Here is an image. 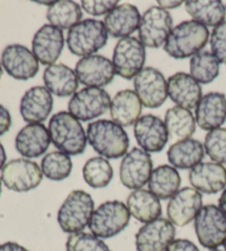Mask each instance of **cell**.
I'll return each instance as SVG.
<instances>
[{
  "label": "cell",
  "instance_id": "6da1fadb",
  "mask_svg": "<svg viewBox=\"0 0 226 251\" xmlns=\"http://www.w3.org/2000/svg\"><path fill=\"white\" fill-rule=\"evenodd\" d=\"M90 145L104 158L116 159L125 156L129 147V138L123 126L110 120L90 123L86 129Z\"/></svg>",
  "mask_w": 226,
  "mask_h": 251
},
{
  "label": "cell",
  "instance_id": "7a4b0ae2",
  "mask_svg": "<svg viewBox=\"0 0 226 251\" xmlns=\"http://www.w3.org/2000/svg\"><path fill=\"white\" fill-rule=\"evenodd\" d=\"M49 133L51 142L60 152L76 156L85 152L88 136L80 121L69 112L61 111L55 113L49 121Z\"/></svg>",
  "mask_w": 226,
  "mask_h": 251
},
{
  "label": "cell",
  "instance_id": "3957f363",
  "mask_svg": "<svg viewBox=\"0 0 226 251\" xmlns=\"http://www.w3.org/2000/svg\"><path fill=\"white\" fill-rule=\"evenodd\" d=\"M208 29L194 20H186L172 28L163 49L175 59L192 58L208 41Z\"/></svg>",
  "mask_w": 226,
  "mask_h": 251
},
{
  "label": "cell",
  "instance_id": "277c9868",
  "mask_svg": "<svg viewBox=\"0 0 226 251\" xmlns=\"http://www.w3.org/2000/svg\"><path fill=\"white\" fill-rule=\"evenodd\" d=\"M94 201L84 190H73L68 195L58 211L59 226L64 232H82L89 227L94 213Z\"/></svg>",
  "mask_w": 226,
  "mask_h": 251
},
{
  "label": "cell",
  "instance_id": "5b68a950",
  "mask_svg": "<svg viewBox=\"0 0 226 251\" xmlns=\"http://www.w3.org/2000/svg\"><path fill=\"white\" fill-rule=\"evenodd\" d=\"M108 32L103 21L86 19L74 25L68 32V50L77 57H89L106 46Z\"/></svg>",
  "mask_w": 226,
  "mask_h": 251
},
{
  "label": "cell",
  "instance_id": "8992f818",
  "mask_svg": "<svg viewBox=\"0 0 226 251\" xmlns=\"http://www.w3.org/2000/svg\"><path fill=\"white\" fill-rule=\"evenodd\" d=\"M129 220V210L123 201H108L94 210L89 228L94 236L108 239L123 231Z\"/></svg>",
  "mask_w": 226,
  "mask_h": 251
},
{
  "label": "cell",
  "instance_id": "52a82bcc",
  "mask_svg": "<svg viewBox=\"0 0 226 251\" xmlns=\"http://www.w3.org/2000/svg\"><path fill=\"white\" fill-rule=\"evenodd\" d=\"M194 229L202 247L217 249L226 240V215L219 206H203L194 219Z\"/></svg>",
  "mask_w": 226,
  "mask_h": 251
},
{
  "label": "cell",
  "instance_id": "ba28073f",
  "mask_svg": "<svg viewBox=\"0 0 226 251\" xmlns=\"http://www.w3.org/2000/svg\"><path fill=\"white\" fill-rule=\"evenodd\" d=\"M43 173L36 162L27 158H17L8 162L1 170L0 179L8 189L25 193L41 184Z\"/></svg>",
  "mask_w": 226,
  "mask_h": 251
},
{
  "label": "cell",
  "instance_id": "9c48e42d",
  "mask_svg": "<svg viewBox=\"0 0 226 251\" xmlns=\"http://www.w3.org/2000/svg\"><path fill=\"white\" fill-rule=\"evenodd\" d=\"M146 62L145 46L137 38H123L116 43L113 52L115 73L126 80L135 79Z\"/></svg>",
  "mask_w": 226,
  "mask_h": 251
},
{
  "label": "cell",
  "instance_id": "30bf717a",
  "mask_svg": "<svg viewBox=\"0 0 226 251\" xmlns=\"http://www.w3.org/2000/svg\"><path fill=\"white\" fill-rule=\"evenodd\" d=\"M111 97L102 88H84L72 95L68 112L83 122L92 121L105 114L111 106Z\"/></svg>",
  "mask_w": 226,
  "mask_h": 251
},
{
  "label": "cell",
  "instance_id": "8fae6325",
  "mask_svg": "<svg viewBox=\"0 0 226 251\" xmlns=\"http://www.w3.org/2000/svg\"><path fill=\"white\" fill-rule=\"evenodd\" d=\"M172 24V17L167 10L151 7L141 16L138 28L139 40L148 48L161 47L171 32Z\"/></svg>",
  "mask_w": 226,
  "mask_h": 251
},
{
  "label": "cell",
  "instance_id": "7c38bea8",
  "mask_svg": "<svg viewBox=\"0 0 226 251\" xmlns=\"http://www.w3.org/2000/svg\"><path fill=\"white\" fill-rule=\"evenodd\" d=\"M135 92L148 109L161 106L168 98V82L157 69L148 67L135 76Z\"/></svg>",
  "mask_w": 226,
  "mask_h": 251
},
{
  "label": "cell",
  "instance_id": "4fadbf2b",
  "mask_svg": "<svg viewBox=\"0 0 226 251\" xmlns=\"http://www.w3.org/2000/svg\"><path fill=\"white\" fill-rule=\"evenodd\" d=\"M153 159L149 153L135 147L125 155L120 163L119 178L128 189H141L148 184L153 173Z\"/></svg>",
  "mask_w": 226,
  "mask_h": 251
},
{
  "label": "cell",
  "instance_id": "5bb4252c",
  "mask_svg": "<svg viewBox=\"0 0 226 251\" xmlns=\"http://www.w3.org/2000/svg\"><path fill=\"white\" fill-rule=\"evenodd\" d=\"M175 237V225L167 218H158L139 229L135 244L137 251H166Z\"/></svg>",
  "mask_w": 226,
  "mask_h": 251
},
{
  "label": "cell",
  "instance_id": "9a60e30c",
  "mask_svg": "<svg viewBox=\"0 0 226 251\" xmlns=\"http://www.w3.org/2000/svg\"><path fill=\"white\" fill-rule=\"evenodd\" d=\"M75 75L86 88H102L114 80L115 69L110 59L99 54L89 55L77 61Z\"/></svg>",
  "mask_w": 226,
  "mask_h": 251
},
{
  "label": "cell",
  "instance_id": "2e32d148",
  "mask_svg": "<svg viewBox=\"0 0 226 251\" xmlns=\"http://www.w3.org/2000/svg\"><path fill=\"white\" fill-rule=\"evenodd\" d=\"M1 66L8 75L20 81L32 79L39 72L36 55L23 45L7 46L1 53Z\"/></svg>",
  "mask_w": 226,
  "mask_h": 251
},
{
  "label": "cell",
  "instance_id": "e0dca14e",
  "mask_svg": "<svg viewBox=\"0 0 226 251\" xmlns=\"http://www.w3.org/2000/svg\"><path fill=\"white\" fill-rule=\"evenodd\" d=\"M203 207L202 194L193 187L179 189L167 206L168 219L178 227H184L197 217Z\"/></svg>",
  "mask_w": 226,
  "mask_h": 251
},
{
  "label": "cell",
  "instance_id": "ac0fdd59",
  "mask_svg": "<svg viewBox=\"0 0 226 251\" xmlns=\"http://www.w3.org/2000/svg\"><path fill=\"white\" fill-rule=\"evenodd\" d=\"M134 134L138 145L147 153L161 152L169 141L166 124L161 119L153 114L139 118L135 123Z\"/></svg>",
  "mask_w": 226,
  "mask_h": 251
},
{
  "label": "cell",
  "instance_id": "d6986e66",
  "mask_svg": "<svg viewBox=\"0 0 226 251\" xmlns=\"http://www.w3.org/2000/svg\"><path fill=\"white\" fill-rule=\"evenodd\" d=\"M64 36L62 30L51 25H45L32 39V52L38 61L45 66L55 64L62 53Z\"/></svg>",
  "mask_w": 226,
  "mask_h": 251
},
{
  "label": "cell",
  "instance_id": "ffe728a7",
  "mask_svg": "<svg viewBox=\"0 0 226 251\" xmlns=\"http://www.w3.org/2000/svg\"><path fill=\"white\" fill-rule=\"evenodd\" d=\"M53 110V97L45 86H33L23 94L20 101V114L29 124L45 121Z\"/></svg>",
  "mask_w": 226,
  "mask_h": 251
},
{
  "label": "cell",
  "instance_id": "44dd1931",
  "mask_svg": "<svg viewBox=\"0 0 226 251\" xmlns=\"http://www.w3.org/2000/svg\"><path fill=\"white\" fill-rule=\"evenodd\" d=\"M168 97L177 106L194 109L202 99V86L191 75L178 72L168 79Z\"/></svg>",
  "mask_w": 226,
  "mask_h": 251
},
{
  "label": "cell",
  "instance_id": "7402d4cb",
  "mask_svg": "<svg viewBox=\"0 0 226 251\" xmlns=\"http://www.w3.org/2000/svg\"><path fill=\"white\" fill-rule=\"evenodd\" d=\"M195 121L204 131L220 128L226 121L225 94L210 92L202 97L195 107Z\"/></svg>",
  "mask_w": 226,
  "mask_h": 251
},
{
  "label": "cell",
  "instance_id": "603a6c76",
  "mask_svg": "<svg viewBox=\"0 0 226 251\" xmlns=\"http://www.w3.org/2000/svg\"><path fill=\"white\" fill-rule=\"evenodd\" d=\"M51 137L49 129L42 123L28 124L16 136V150L25 158L42 156L49 149Z\"/></svg>",
  "mask_w": 226,
  "mask_h": 251
},
{
  "label": "cell",
  "instance_id": "cb8c5ba5",
  "mask_svg": "<svg viewBox=\"0 0 226 251\" xmlns=\"http://www.w3.org/2000/svg\"><path fill=\"white\" fill-rule=\"evenodd\" d=\"M192 187L202 194H217L226 186V170L214 162H204L194 166L189 173Z\"/></svg>",
  "mask_w": 226,
  "mask_h": 251
},
{
  "label": "cell",
  "instance_id": "d4e9b609",
  "mask_svg": "<svg viewBox=\"0 0 226 251\" xmlns=\"http://www.w3.org/2000/svg\"><path fill=\"white\" fill-rule=\"evenodd\" d=\"M140 12L132 3H123L116 6L110 14L105 16L104 25L110 36L113 38H128L140 25Z\"/></svg>",
  "mask_w": 226,
  "mask_h": 251
},
{
  "label": "cell",
  "instance_id": "484cf974",
  "mask_svg": "<svg viewBox=\"0 0 226 251\" xmlns=\"http://www.w3.org/2000/svg\"><path fill=\"white\" fill-rule=\"evenodd\" d=\"M111 118L120 126H130L137 122L142 111V103L133 90L119 91L110 106Z\"/></svg>",
  "mask_w": 226,
  "mask_h": 251
},
{
  "label": "cell",
  "instance_id": "4316f807",
  "mask_svg": "<svg viewBox=\"0 0 226 251\" xmlns=\"http://www.w3.org/2000/svg\"><path fill=\"white\" fill-rule=\"evenodd\" d=\"M43 82L51 94L60 98L74 95L79 88V79L75 71L62 63L47 67L43 73Z\"/></svg>",
  "mask_w": 226,
  "mask_h": 251
},
{
  "label": "cell",
  "instance_id": "83f0119b",
  "mask_svg": "<svg viewBox=\"0 0 226 251\" xmlns=\"http://www.w3.org/2000/svg\"><path fill=\"white\" fill-rule=\"evenodd\" d=\"M126 206L129 214L143 224L154 222L160 218L162 214L160 199L156 197L150 190L142 188L134 190L129 194Z\"/></svg>",
  "mask_w": 226,
  "mask_h": 251
},
{
  "label": "cell",
  "instance_id": "f1b7e54d",
  "mask_svg": "<svg viewBox=\"0 0 226 251\" xmlns=\"http://www.w3.org/2000/svg\"><path fill=\"white\" fill-rule=\"evenodd\" d=\"M167 156L172 167L179 170H192L198 164L202 163L204 145L194 138H188L177 142L169 147Z\"/></svg>",
  "mask_w": 226,
  "mask_h": 251
},
{
  "label": "cell",
  "instance_id": "f546056e",
  "mask_svg": "<svg viewBox=\"0 0 226 251\" xmlns=\"http://www.w3.org/2000/svg\"><path fill=\"white\" fill-rule=\"evenodd\" d=\"M184 7L194 21L205 27L215 28L224 23L226 9L220 0H189Z\"/></svg>",
  "mask_w": 226,
  "mask_h": 251
},
{
  "label": "cell",
  "instance_id": "4dcf8cb0",
  "mask_svg": "<svg viewBox=\"0 0 226 251\" xmlns=\"http://www.w3.org/2000/svg\"><path fill=\"white\" fill-rule=\"evenodd\" d=\"M181 177L177 168L160 165L155 168L148 181V187L159 199H170L179 192Z\"/></svg>",
  "mask_w": 226,
  "mask_h": 251
},
{
  "label": "cell",
  "instance_id": "1f68e13d",
  "mask_svg": "<svg viewBox=\"0 0 226 251\" xmlns=\"http://www.w3.org/2000/svg\"><path fill=\"white\" fill-rule=\"evenodd\" d=\"M169 138L172 141L181 142L188 140L195 132V118L190 110L180 106L170 107L164 115Z\"/></svg>",
  "mask_w": 226,
  "mask_h": 251
},
{
  "label": "cell",
  "instance_id": "d6a6232c",
  "mask_svg": "<svg viewBox=\"0 0 226 251\" xmlns=\"http://www.w3.org/2000/svg\"><path fill=\"white\" fill-rule=\"evenodd\" d=\"M82 9L79 3L72 0H60L49 7L46 11V19L51 25L60 30L71 29L81 23Z\"/></svg>",
  "mask_w": 226,
  "mask_h": 251
},
{
  "label": "cell",
  "instance_id": "836d02e7",
  "mask_svg": "<svg viewBox=\"0 0 226 251\" xmlns=\"http://www.w3.org/2000/svg\"><path fill=\"white\" fill-rule=\"evenodd\" d=\"M190 75L201 84H208L220 75V62L208 51H200L190 59Z\"/></svg>",
  "mask_w": 226,
  "mask_h": 251
},
{
  "label": "cell",
  "instance_id": "e575fe53",
  "mask_svg": "<svg viewBox=\"0 0 226 251\" xmlns=\"http://www.w3.org/2000/svg\"><path fill=\"white\" fill-rule=\"evenodd\" d=\"M114 176L113 167L106 158H90L83 167V178L92 188H104L110 185Z\"/></svg>",
  "mask_w": 226,
  "mask_h": 251
},
{
  "label": "cell",
  "instance_id": "d590c367",
  "mask_svg": "<svg viewBox=\"0 0 226 251\" xmlns=\"http://www.w3.org/2000/svg\"><path fill=\"white\" fill-rule=\"evenodd\" d=\"M73 168L72 159L60 151L46 154L41 161V171L46 178L54 181L67 179Z\"/></svg>",
  "mask_w": 226,
  "mask_h": 251
},
{
  "label": "cell",
  "instance_id": "8d00e7d4",
  "mask_svg": "<svg viewBox=\"0 0 226 251\" xmlns=\"http://www.w3.org/2000/svg\"><path fill=\"white\" fill-rule=\"evenodd\" d=\"M204 150L214 163L226 164V128L210 131L204 140Z\"/></svg>",
  "mask_w": 226,
  "mask_h": 251
},
{
  "label": "cell",
  "instance_id": "74e56055",
  "mask_svg": "<svg viewBox=\"0 0 226 251\" xmlns=\"http://www.w3.org/2000/svg\"><path fill=\"white\" fill-rule=\"evenodd\" d=\"M65 248L67 251H111L101 238L83 231L69 235Z\"/></svg>",
  "mask_w": 226,
  "mask_h": 251
},
{
  "label": "cell",
  "instance_id": "f35d334b",
  "mask_svg": "<svg viewBox=\"0 0 226 251\" xmlns=\"http://www.w3.org/2000/svg\"><path fill=\"white\" fill-rule=\"evenodd\" d=\"M210 45L212 54L226 66V21L213 29Z\"/></svg>",
  "mask_w": 226,
  "mask_h": 251
},
{
  "label": "cell",
  "instance_id": "ab89813d",
  "mask_svg": "<svg viewBox=\"0 0 226 251\" xmlns=\"http://www.w3.org/2000/svg\"><path fill=\"white\" fill-rule=\"evenodd\" d=\"M83 9L90 16L99 17L103 15H107L118 6V1L114 0H83L81 2Z\"/></svg>",
  "mask_w": 226,
  "mask_h": 251
},
{
  "label": "cell",
  "instance_id": "60d3db41",
  "mask_svg": "<svg viewBox=\"0 0 226 251\" xmlns=\"http://www.w3.org/2000/svg\"><path fill=\"white\" fill-rule=\"evenodd\" d=\"M166 251H200L192 241L188 239H175L168 246Z\"/></svg>",
  "mask_w": 226,
  "mask_h": 251
},
{
  "label": "cell",
  "instance_id": "b9f144b4",
  "mask_svg": "<svg viewBox=\"0 0 226 251\" xmlns=\"http://www.w3.org/2000/svg\"><path fill=\"white\" fill-rule=\"evenodd\" d=\"M12 119L9 111H8L5 106L0 104V136L9 131Z\"/></svg>",
  "mask_w": 226,
  "mask_h": 251
},
{
  "label": "cell",
  "instance_id": "7bdbcfd3",
  "mask_svg": "<svg viewBox=\"0 0 226 251\" xmlns=\"http://www.w3.org/2000/svg\"><path fill=\"white\" fill-rule=\"evenodd\" d=\"M0 251H29L19 244L14 241H7L5 244L0 245Z\"/></svg>",
  "mask_w": 226,
  "mask_h": 251
},
{
  "label": "cell",
  "instance_id": "ee69618b",
  "mask_svg": "<svg viewBox=\"0 0 226 251\" xmlns=\"http://www.w3.org/2000/svg\"><path fill=\"white\" fill-rule=\"evenodd\" d=\"M183 1H162V0H159L158 1V5L160 6V8H162V9L167 10V9H173V8H177L181 6Z\"/></svg>",
  "mask_w": 226,
  "mask_h": 251
},
{
  "label": "cell",
  "instance_id": "f6af8a7d",
  "mask_svg": "<svg viewBox=\"0 0 226 251\" xmlns=\"http://www.w3.org/2000/svg\"><path fill=\"white\" fill-rule=\"evenodd\" d=\"M6 159H7L6 151L3 149L1 142H0V170H2L3 166L6 165Z\"/></svg>",
  "mask_w": 226,
  "mask_h": 251
},
{
  "label": "cell",
  "instance_id": "bcb514c9",
  "mask_svg": "<svg viewBox=\"0 0 226 251\" xmlns=\"http://www.w3.org/2000/svg\"><path fill=\"white\" fill-rule=\"evenodd\" d=\"M219 207H220V209L226 215V189L223 193H222L221 197L219 199Z\"/></svg>",
  "mask_w": 226,
  "mask_h": 251
},
{
  "label": "cell",
  "instance_id": "7dc6e473",
  "mask_svg": "<svg viewBox=\"0 0 226 251\" xmlns=\"http://www.w3.org/2000/svg\"><path fill=\"white\" fill-rule=\"evenodd\" d=\"M2 76V66H1V62H0V79H1Z\"/></svg>",
  "mask_w": 226,
  "mask_h": 251
},
{
  "label": "cell",
  "instance_id": "c3c4849f",
  "mask_svg": "<svg viewBox=\"0 0 226 251\" xmlns=\"http://www.w3.org/2000/svg\"><path fill=\"white\" fill-rule=\"evenodd\" d=\"M1 190H2V188H1V179H0V195H1Z\"/></svg>",
  "mask_w": 226,
  "mask_h": 251
},
{
  "label": "cell",
  "instance_id": "681fc988",
  "mask_svg": "<svg viewBox=\"0 0 226 251\" xmlns=\"http://www.w3.org/2000/svg\"><path fill=\"white\" fill-rule=\"evenodd\" d=\"M208 251H221V250H219V249H211V250H208Z\"/></svg>",
  "mask_w": 226,
  "mask_h": 251
},
{
  "label": "cell",
  "instance_id": "f907efd6",
  "mask_svg": "<svg viewBox=\"0 0 226 251\" xmlns=\"http://www.w3.org/2000/svg\"><path fill=\"white\" fill-rule=\"evenodd\" d=\"M223 246H224V250L226 251V240H225V242H224V245H223Z\"/></svg>",
  "mask_w": 226,
  "mask_h": 251
}]
</instances>
